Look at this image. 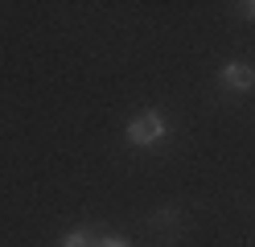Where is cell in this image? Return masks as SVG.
Masks as SVG:
<instances>
[{"label": "cell", "mask_w": 255, "mask_h": 247, "mask_svg": "<svg viewBox=\"0 0 255 247\" xmlns=\"http://www.w3.org/2000/svg\"><path fill=\"white\" fill-rule=\"evenodd\" d=\"M165 136H169V124H165L161 111H144V115H136V120L128 124V144H136V148L161 144Z\"/></svg>", "instance_id": "6da1fadb"}, {"label": "cell", "mask_w": 255, "mask_h": 247, "mask_svg": "<svg viewBox=\"0 0 255 247\" xmlns=\"http://www.w3.org/2000/svg\"><path fill=\"white\" fill-rule=\"evenodd\" d=\"M218 78H222V87H227V91H251V87H255V66H247V62H227Z\"/></svg>", "instance_id": "7a4b0ae2"}, {"label": "cell", "mask_w": 255, "mask_h": 247, "mask_svg": "<svg viewBox=\"0 0 255 247\" xmlns=\"http://www.w3.org/2000/svg\"><path fill=\"white\" fill-rule=\"evenodd\" d=\"M62 247H95V243H91V235H87V231H70V235L62 239Z\"/></svg>", "instance_id": "3957f363"}, {"label": "cell", "mask_w": 255, "mask_h": 247, "mask_svg": "<svg viewBox=\"0 0 255 247\" xmlns=\"http://www.w3.org/2000/svg\"><path fill=\"white\" fill-rule=\"evenodd\" d=\"M239 12H243L247 21H255V0H247V4H239Z\"/></svg>", "instance_id": "277c9868"}, {"label": "cell", "mask_w": 255, "mask_h": 247, "mask_svg": "<svg viewBox=\"0 0 255 247\" xmlns=\"http://www.w3.org/2000/svg\"><path fill=\"white\" fill-rule=\"evenodd\" d=\"M99 247H128V239H116V235H111V239H103Z\"/></svg>", "instance_id": "5b68a950"}]
</instances>
